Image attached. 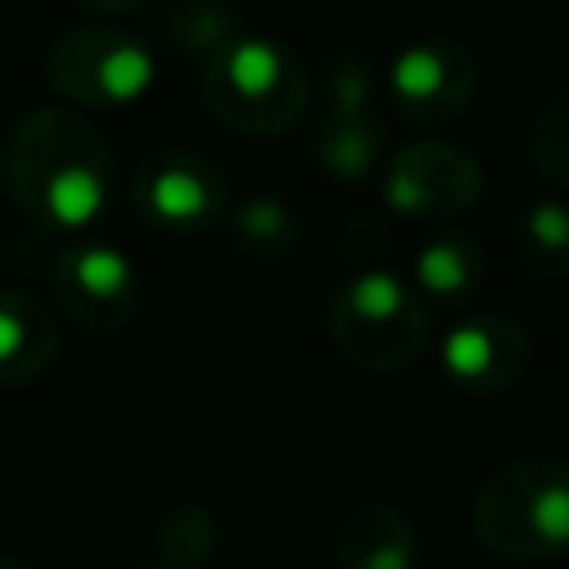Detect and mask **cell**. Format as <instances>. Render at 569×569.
Returning a JSON list of instances; mask_svg holds the SVG:
<instances>
[{
  "mask_svg": "<svg viewBox=\"0 0 569 569\" xmlns=\"http://www.w3.org/2000/svg\"><path fill=\"white\" fill-rule=\"evenodd\" d=\"M0 173L18 213L44 231H84L116 196L111 142L71 107L22 111L4 133Z\"/></svg>",
  "mask_w": 569,
  "mask_h": 569,
  "instance_id": "cell-1",
  "label": "cell"
},
{
  "mask_svg": "<svg viewBox=\"0 0 569 569\" xmlns=\"http://www.w3.org/2000/svg\"><path fill=\"white\" fill-rule=\"evenodd\" d=\"M311 93V76L302 58L262 31L231 36L218 53L204 58L200 71V102L204 111L249 138H276L284 133Z\"/></svg>",
  "mask_w": 569,
  "mask_h": 569,
  "instance_id": "cell-2",
  "label": "cell"
},
{
  "mask_svg": "<svg viewBox=\"0 0 569 569\" xmlns=\"http://www.w3.org/2000/svg\"><path fill=\"white\" fill-rule=\"evenodd\" d=\"M471 529L507 560L569 551V458L520 453L493 467L471 498Z\"/></svg>",
  "mask_w": 569,
  "mask_h": 569,
  "instance_id": "cell-3",
  "label": "cell"
},
{
  "mask_svg": "<svg viewBox=\"0 0 569 569\" xmlns=\"http://www.w3.org/2000/svg\"><path fill=\"white\" fill-rule=\"evenodd\" d=\"M427 302L387 267L351 271L325 302V333L342 360L369 373L405 369L427 347Z\"/></svg>",
  "mask_w": 569,
  "mask_h": 569,
  "instance_id": "cell-4",
  "label": "cell"
},
{
  "mask_svg": "<svg viewBox=\"0 0 569 569\" xmlns=\"http://www.w3.org/2000/svg\"><path fill=\"white\" fill-rule=\"evenodd\" d=\"M44 76L71 107L120 111L151 89L156 53L129 27L80 22L53 36V44L44 49Z\"/></svg>",
  "mask_w": 569,
  "mask_h": 569,
  "instance_id": "cell-5",
  "label": "cell"
},
{
  "mask_svg": "<svg viewBox=\"0 0 569 569\" xmlns=\"http://www.w3.org/2000/svg\"><path fill=\"white\" fill-rule=\"evenodd\" d=\"M476 58L453 36H418L391 53L387 93L405 120L440 124L471 107L476 98Z\"/></svg>",
  "mask_w": 569,
  "mask_h": 569,
  "instance_id": "cell-6",
  "label": "cell"
},
{
  "mask_svg": "<svg viewBox=\"0 0 569 569\" xmlns=\"http://www.w3.org/2000/svg\"><path fill=\"white\" fill-rule=\"evenodd\" d=\"M485 173L471 151L427 138L391 151L382 169V200L405 218H449L476 204Z\"/></svg>",
  "mask_w": 569,
  "mask_h": 569,
  "instance_id": "cell-7",
  "label": "cell"
},
{
  "mask_svg": "<svg viewBox=\"0 0 569 569\" xmlns=\"http://www.w3.org/2000/svg\"><path fill=\"white\" fill-rule=\"evenodd\" d=\"M133 209L164 231H196L227 213V173L187 147H164L133 169Z\"/></svg>",
  "mask_w": 569,
  "mask_h": 569,
  "instance_id": "cell-8",
  "label": "cell"
},
{
  "mask_svg": "<svg viewBox=\"0 0 569 569\" xmlns=\"http://www.w3.org/2000/svg\"><path fill=\"white\" fill-rule=\"evenodd\" d=\"M53 293L84 329H120L138 311V271L107 240H76L53 258Z\"/></svg>",
  "mask_w": 569,
  "mask_h": 569,
  "instance_id": "cell-9",
  "label": "cell"
},
{
  "mask_svg": "<svg viewBox=\"0 0 569 569\" xmlns=\"http://www.w3.org/2000/svg\"><path fill=\"white\" fill-rule=\"evenodd\" d=\"M440 365L458 387L476 396H502L529 373L533 338L516 316H502V311L467 316L445 329Z\"/></svg>",
  "mask_w": 569,
  "mask_h": 569,
  "instance_id": "cell-10",
  "label": "cell"
},
{
  "mask_svg": "<svg viewBox=\"0 0 569 569\" xmlns=\"http://www.w3.org/2000/svg\"><path fill=\"white\" fill-rule=\"evenodd\" d=\"M58 347L53 311L22 289H0V387H22L49 373Z\"/></svg>",
  "mask_w": 569,
  "mask_h": 569,
  "instance_id": "cell-11",
  "label": "cell"
},
{
  "mask_svg": "<svg viewBox=\"0 0 569 569\" xmlns=\"http://www.w3.org/2000/svg\"><path fill=\"white\" fill-rule=\"evenodd\" d=\"M333 556L338 569H413L418 529L396 502H365L338 529Z\"/></svg>",
  "mask_w": 569,
  "mask_h": 569,
  "instance_id": "cell-12",
  "label": "cell"
},
{
  "mask_svg": "<svg viewBox=\"0 0 569 569\" xmlns=\"http://www.w3.org/2000/svg\"><path fill=\"white\" fill-rule=\"evenodd\" d=\"M485 280V249L467 231H440L431 236L413 258V293L436 302H458L476 293Z\"/></svg>",
  "mask_w": 569,
  "mask_h": 569,
  "instance_id": "cell-13",
  "label": "cell"
},
{
  "mask_svg": "<svg viewBox=\"0 0 569 569\" xmlns=\"http://www.w3.org/2000/svg\"><path fill=\"white\" fill-rule=\"evenodd\" d=\"M156 40H164L178 53L191 58H209L218 53L231 36H240V18L227 4H209V0H178V4H160L147 13Z\"/></svg>",
  "mask_w": 569,
  "mask_h": 569,
  "instance_id": "cell-14",
  "label": "cell"
},
{
  "mask_svg": "<svg viewBox=\"0 0 569 569\" xmlns=\"http://www.w3.org/2000/svg\"><path fill=\"white\" fill-rule=\"evenodd\" d=\"M516 249L525 267L542 280L569 276V204L556 196H538L516 218Z\"/></svg>",
  "mask_w": 569,
  "mask_h": 569,
  "instance_id": "cell-15",
  "label": "cell"
},
{
  "mask_svg": "<svg viewBox=\"0 0 569 569\" xmlns=\"http://www.w3.org/2000/svg\"><path fill=\"white\" fill-rule=\"evenodd\" d=\"M316 160L338 178V182H360L378 169L382 160V129L373 116L356 120H325L316 133Z\"/></svg>",
  "mask_w": 569,
  "mask_h": 569,
  "instance_id": "cell-16",
  "label": "cell"
},
{
  "mask_svg": "<svg viewBox=\"0 0 569 569\" xmlns=\"http://www.w3.org/2000/svg\"><path fill=\"white\" fill-rule=\"evenodd\" d=\"M231 231L240 240V249L258 253V258H280L298 249L302 236V218L289 200L280 196H253L231 213Z\"/></svg>",
  "mask_w": 569,
  "mask_h": 569,
  "instance_id": "cell-17",
  "label": "cell"
},
{
  "mask_svg": "<svg viewBox=\"0 0 569 569\" xmlns=\"http://www.w3.org/2000/svg\"><path fill=\"white\" fill-rule=\"evenodd\" d=\"M156 547H160L164 569H196V565H204L213 556V547H218V520H213V511L200 507V502L173 507L160 520V529H156Z\"/></svg>",
  "mask_w": 569,
  "mask_h": 569,
  "instance_id": "cell-18",
  "label": "cell"
},
{
  "mask_svg": "<svg viewBox=\"0 0 569 569\" xmlns=\"http://www.w3.org/2000/svg\"><path fill=\"white\" fill-rule=\"evenodd\" d=\"M529 164L556 182V187H569V93L551 98L533 124H529Z\"/></svg>",
  "mask_w": 569,
  "mask_h": 569,
  "instance_id": "cell-19",
  "label": "cell"
},
{
  "mask_svg": "<svg viewBox=\"0 0 569 569\" xmlns=\"http://www.w3.org/2000/svg\"><path fill=\"white\" fill-rule=\"evenodd\" d=\"M325 120H356L369 116L373 98V71L360 53H338L325 71Z\"/></svg>",
  "mask_w": 569,
  "mask_h": 569,
  "instance_id": "cell-20",
  "label": "cell"
},
{
  "mask_svg": "<svg viewBox=\"0 0 569 569\" xmlns=\"http://www.w3.org/2000/svg\"><path fill=\"white\" fill-rule=\"evenodd\" d=\"M0 569H31V565H22V560H4V556H0Z\"/></svg>",
  "mask_w": 569,
  "mask_h": 569,
  "instance_id": "cell-21",
  "label": "cell"
},
{
  "mask_svg": "<svg viewBox=\"0 0 569 569\" xmlns=\"http://www.w3.org/2000/svg\"><path fill=\"white\" fill-rule=\"evenodd\" d=\"M142 569H164V565H142Z\"/></svg>",
  "mask_w": 569,
  "mask_h": 569,
  "instance_id": "cell-22",
  "label": "cell"
}]
</instances>
